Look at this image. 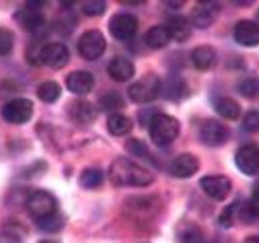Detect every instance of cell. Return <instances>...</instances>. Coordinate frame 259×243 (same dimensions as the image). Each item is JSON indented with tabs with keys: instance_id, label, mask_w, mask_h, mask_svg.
Returning <instances> with one entry per match:
<instances>
[{
	"instance_id": "6da1fadb",
	"label": "cell",
	"mask_w": 259,
	"mask_h": 243,
	"mask_svg": "<svg viewBox=\"0 0 259 243\" xmlns=\"http://www.w3.org/2000/svg\"><path fill=\"white\" fill-rule=\"evenodd\" d=\"M107 178L113 186H119V188H146L154 182L152 171H148L146 167L130 161V159H123V157L115 159L109 165Z\"/></svg>"
},
{
	"instance_id": "7a4b0ae2",
	"label": "cell",
	"mask_w": 259,
	"mask_h": 243,
	"mask_svg": "<svg viewBox=\"0 0 259 243\" xmlns=\"http://www.w3.org/2000/svg\"><path fill=\"white\" fill-rule=\"evenodd\" d=\"M148 134L156 147H167L179 136V122L167 114H152L148 120Z\"/></svg>"
},
{
	"instance_id": "3957f363",
	"label": "cell",
	"mask_w": 259,
	"mask_h": 243,
	"mask_svg": "<svg viewBox=\"0 0 259 243\" xmlns=\"http://www.w3.org/2000/svg\"><path fill=\"white\" fill-rule=\"evenodd\" d=\"M27 213L31 219H35L39 223L58 213V200L48 190H35L27 198Z\"/></svg>"
},
{
	"instance_id": "277c9868",
	"label": "cell",
	"mask_w": 259,
	"mask_h": 243,
	"mask_svg": "<svg viewBox=\"0 0 259 243\" xmlns=\"http://www.w3.org/2000/svg\"><path fill=\"white\" fill-rule=\"evenodd\" d=\"M160 87H163V83L156 75H144L140 81L130 85L127 97L134 103H150L160 95Z\"/></svg>"
},
{
	"instance_id": "5b68a950",
	"label": "cell",
	"mask_w": 259,
	"mask_h": 243,
	"mask_svg": "<svg viewBox=\"0 0 259 243\" xmlns=\"http://www.w3.org/2000/svg\"><path fill=\"white\" fill-rule=\"evenodd\" d=\"M41 3H27L19 13H17V21L19 25L29 31V33H33V36H39V33L44 31L46 27V17L41 13Z\"/></svg>"
},
{
	"instance_id": "8992f818",
	"label": "cell",
	"mask_w": 259,
	"mask_h": 243,
	"mask_svg": "<svg viewBox=\"0 0 259 243\" xmlns=\"http://www.w3.org/2000/svg\"><path fill=\"white\" fill-rule=\"evenodd\" d=\"M105 52V38L101 31L97 29H91V31H84L80 40H78V54L84 58V60H97L101 58Z\"/></svg>"
},
{
	"instance_id": "52a82bcc",
	"label": "cell",
	"mask_w": 259,
	"mask_h": 243,
	"mask_svg": "<svg viewBox=\"0 0 259 243\" xmlns=\"http://www.w3.org/2000/svg\"><path fill=\"white\" fill-rule=\"evenodd\" d=\"M136 31H138V19L130 13H117L109 21V33L119 42L132 40L136 36Z\"/></svg>"
},
{
	"instance_id": "ba28073f",
	"label": "cell",
	"mask_w": 259,
	"mask_h": 243,
	"mask_svg": "<svg viewBox=\"0 0 259 243\" xmlns=\"http://www.w3.org/2000/svg\"><path fill=\"white\" fill-rule=\"evenodd\" d=\"M33 116V103L25 97H19V99H13L9 101L7 106L3 108V118L9 122V124H25L31 120Z\"/></svg>"
},
{
	"instance_id": "9c48e42d",
	"label": "cell",
	"mask_w": 259,
	"mask_h": 243,
	"mask_svg": "<svg viewBox=\"0 0 259 243\" xmlns=\"http://www.w3.org/2000/svg\"><path fill=\"white\" fill-rule=\"evenodd\" d=\"M200 138L208 147H222L229 141V128L218 120H204L200 126Z\"/></svg>"
},
{
	"instance_id": "30bf717a",
	"label": "cell",
	"mask_w": 259,
	"mask_h": 243,
	"mask_svg": "<svg viewBox=\"0 0 259 243\" xmlns=\"http://www.w3.org/2000/svg\"><path fill=\"white\" fill-rule=\"evenodd\" d=\"M70 60L68 48L64 44H44L41 54H39V64H46L50 68H64Z\"/></svg>"
},
{
	"instance_id": "8fae6325",
	"label": "cell",
	"mask_w": 259,
	"mask_h": 243,
	"mask_svg": "<svg viewBox=\"0 0 259 243\" xmlns=\"http://www.w3.org/2000/svg\"><path fill=\"white\" fill-rule=\"evenodd\" d=\"M235 163L239 171H243L245 176H257L259 173V149L255 145H245L237 151Z\"/></svg>"
},
{
	"instance_id": "7c38bea8",
	"label": "cell",
	"mask_w": 259,
	"mask_h": 243,
	"mask_svg": "<svg viewBox=\"0 0 259 243\" xmlns=\"http://www.w3.org/2000/svg\"><path fill=\"white\" fill-rule=\"evenodd\" d=\"M200 186H202L204 194L212 200H224L231 194V188H233L231 180L224 176H206V178H202Z\"/></svg>"
},
{
	"instance_id": "4fadbf2b",
	"label": "cell",
	"mask_w": 259,
	"mask_h": 243,
	"mask_svg": "<svg viewBox=\"0 0 259 243\" xmlns=\"http://www.w3.org/2000/svg\"><path fill=\"white\" fill-rule=\"evenodd\" d=\"M200 169V161L196 155H189V153H183L179 157L173 159L169 171H171V176L177 178V180H185V178H191V176H196Z\"/></svg>"
},
{
	"instance_id": "5bb4252c",
	"label": "cell",
	"mask_w": 259,
	"mask_h": 243,
	"mask_svg": "<svg viewBox=\"0 0 259 243\" xmlns=\"http://www.w3.org/2000/svg\"><path fill=\"white\" fill-rule=\"evenodd\" d=\"M235 42L245 46V48H253V46H259V25L255 21H249V19H243L235 25Z\"/></svg>"
},
{
	"instance_id": "9a60e30c",
	"label": "cell",
	"mask_w": 259,
	"mask_h": 243,
	"mask_svg": "<svg viewBox=\"0 0 259 243\" xmlns=\"http://www.w3.org/2000/svg\"><path fill=\"white\" fill-rule=\"evenodd\" d=\"M218 11H220L218 3H198L196 7H193L191 21H193V25L200 27V29H208L216 21Z\"/></svg>"
},
{
	"instance_id": "2e32d148",
	"label": "cell",
	"mask_w": 259,
	"mask_h": 243,
	"mask_svg": "<svg viewBox=\"0 0 259 243\" xmlns=\"http://www.w3.org/2000/svg\"><path fill=\"white\" fill-rule=\"evenodd\" d=\"M66 87L74 95H87L95 87V77L91 73H87V71H76V73L66 77Z\"/></svg>"
},
{
	"instance_id": "e0dca14e",
	"label": "cell",
	"mask_w": 259,
	"mask_h": 243,
	"mask_svg": "<svg viewBox=\"0 0 259 243\" xmlns=\"http://www.w3.org/2000/svg\"><path fill=\"white\" fill-rule=\"evenodd\" d=\"M107 73H109V77L113 81L125 83V81H130V79L134 77V64H132V60H127L123 56H115L107 64Z\"/></svg>"
},
{
	"instance_id": "ac0fdd59",
	"label": "cell",
	"mask_w": 259,
	"mask_h": 243,
	"mask_svg": "<svg viewBox=\"0 0 259 243\" xmlns=\"http://www.w3.org/2000/svg\"><path fill=\"white\" fill-rule=\"evenodd\" d=\"M160 93H163L165 99H169V101H181L189 95V87L179 75H171L163 83V87H160Z\"/></svg>"
},
{
	"instance_id": "d6986e66",
	"label": "cell",
	"mask_w": 259,
	"mask_h": 243,
	"mask_svg": "<svg viewBox=\"0 0 259 243\" xmlns=\"http://www.w3.org/2000/svg\"><path fill=\"white\" fill-rule=\"evenodd\" d=\"M167 33H169V40L173 42H187L191 38V25L185 17H171L165 25Z\"/></svg>"
},
{
	"instance_id": "ffe728a7",
	"label": "cell",
	"mask_w": 259,
	"mask_h": 243,
	"mask_svg": "<svg viewBox=\"0 0 259 243\" xmlns=\"http://www.w3.org/2000/svg\"><path fill=\"white\" fill-rule=\"evenodd\" d=\"M216 52L210 46H200L191 52V64L198 68V71H210V68L216 64Z\"/></svg>"
},
{
	"instance_id": "44dd1931",
	"label": "cell",
	"mask_w": 259,
	"mask_h": 243,
	"mask_svg": "<svg viewBox=\"0 0 259 243\" xmlns=\"http://www.w3.org/2000/svg\"><path fill=\"white\" fill-rule=\"evenodd\" d=\"M144 42L150 50H163L171 40H169V33L165 29V25H154L146 31V36H144Z\"/></svg>"
},
{
	"instance_id": "7402d4cb",
	"label": "cell",
	"mask_w": 259,
	"mask_h": 243,
	"mask_svg": "<svg viewBox=\"0 0 259 243\" xmlns=\"http://www.w3.org/2000/svg\"><path fill=\"white\" fill-rule=\"evenodd\" d=\"M214 110L218 112V116H222L224 120H239L241 116V106L235 99L229 97H220L214 101Z\"/></svg>"
},
{
	"instance_id": "603a6c76",
	"label": "cell",
	"mask_w": 259,
	"mask_h": 243,
	"mask_svg": "<svg viewBox=\"0 0 259 243\" xmlns=\"http://www.w3.org/2000/svg\"><path fill=\"white\" fill-rule=\"evenodd\" d=\"M132 128H134L132 120H130L127 116H123V114H111L109 120H107V130L113 136H125V134L132 132Z\"/></svg>"
},
{
	"instance_id": "cb8c5ba5",
	"label": "cell",
	"mask_w": 259,
	"mask_h": 243,
	"mask_svg": "<svg viewBox=\"0 0 259 243\" xmlns=\"http://www.w3.org/2000/svg\"><path fill=\"white\" fill-rule=\"evenodd\" d=\"M70 114L80 124H91L97 118V110L93 108V103H89V101H76V103H72V106H70Z\"/></svg>"
},
{
	"instance_id": "d4e9b609",
	"label": "cell",
	"mask_w": 259,
	"mask_h": 243,
	"mask_svg": "<svg viewBox=\"0 0 259 243\" xmlns=\"http://www.w3.org/2000/svg\"><path fill=\"white\" fill-rule=\"evenodd\" d=\"M103 180H105L103 171H101V169H95V167L84 169V171L80 173V178H78L80 186H82V188H87V190H95V188H99V186L103 184Z\"/></svg>"
},
{
	"instance_id": "484cf974",
	"label": "cell",
	"mask_w": 259,
	"mask_h": 243,
	"mask_svg": "<svg viewBox=\"0 0 259 243\" xmlns=\"http://www.w3.org/2000/svg\"><path fill=\"white\" fill-rule=\"evenodd\" d=\"M237 89H239V93H241L243 97H247V99H257V97H259V77H255V75L243 77V79L239 81Z\"/></svg>"
},
{
	"instance_id": "4316f807",
	"label": "cell",
	"mask_w": 259,
	"mask_h": 243,
	"mask_svg": "<svg viewBox=\"0 0 259 243\" xmlns=\"http://www.w3.org/2000/svg\"><path fill=\"white\" fill-rule=\"evenodd\" d=\"M60 95H62V87L58 83H54V81H46V83H41L37 87V97L44 103H54V101L60 99Z\"/></svg>"
},
{
	"instance_id": "83f0119b",
	"label": "cell",
	"mask_w": 259,
	"mask_h": 243,
	"mask_svg": "<svg viewBox=\"0 0 259 243\" xmlns=\"http://www.w3.org/2000/svg\"><path fill=\"white\" fill-rule=\"evenodd\" d=\"M239 206H241V202L237 200V202H233V204H229L222 211V215L218 217V223H220V227H224V229H229V227H233L237 221H239Z\"/></svg>"
},
{
	"instance_id": "f1b7e54d",
	"label": "cell",
	"mask_w": 259,
	"mask_h": 243,
	"mask_svg": "<svg viewBox=\"0 0 259 243\" xmlns=\"http://www.w3.org/2000/svg\"><path fill=\"white\" fill-rule=\"evenodd\" d=\"M239 219L245 221V223H253L259 219V204L255 200H249V202H241L239 206Z\"/></svg>"
},
{
	"instance_id": "f546056e",
	"label": "cell",
	"mask_w": 259,
	"mask_h": 243,
	"mask_svg": "<svg viewBox=\"0 0 259 243\" xmlns=\"http://www.w3.org/2000/svg\"><path fill=\"white\" fill-rule=\"evenodd\" d=\"M121 108H123V97L119 93L111 91V93H107V95L101 97V110H105V112H117Z\"/></svg>"
},
{
	"instance_id": "4dcf8cb0",
	"label": "cell",
	"mask_w": 259,
	"mask_h": 243,
	"mask_svg": "<svg viewBox=\"0 0 259 243\" xmlns=\"http://www.w3.org/2000/svg\"><path fill=\"white\" fill-rule=\"evenodd\" d=\"M179 239L183 243H204V233L196 225H187L185 229H181Z\"/></svg>"
},
{
	"instance_id": "1f68e13d",
	"label": "cell",
	"mask_w": 259,
	"mask_h": 243,
	"mask_svg": "<svg viewBox=\"0 0 259 243\" xmlns=\"http://www.w3.org/2000/svg\"><path fill=\"white\" fill-rule=\"evenodd\" d=\"M37 225H39V229H41V231H46V233H56V231H60V229L64 227V219L56 213V215H52V217H48V219L39 221Z\"/></svg>"
},
{
	"instance_id": "d6a6232c",
	"label": "cell",
	"mask_w": 259,
	"mask_h": 243,
	"mask_svg": "<svg viewBox=\"0 0 259 243\" xmlns=\"http://www.w3.org/2000/svg\"><path fill=\"white\" fill-rule=\"evenodd\" d=\"M15 46V36L9 29H0V56H9Z\"/></svg>"
},
{
	"instance_id": "836d02e7",
	"label": "cell",
	"mask_w": 259,
	"mask_h": 243,
	"mask_svg": "<svg viewBox=\"0 0 259 243\" xmlns=\"http://www.w3.org/2000/svg\"><path fill=\"white\" fill-rule=\"evenodd\" d=\"M107 11V3L103 0H91V3H82V13L89 17H99Z\"/></svg>"
},
{
	"instance_id": "e575fe53",
	"label": "cell",
	"mask_w": 259,
	"mask_h": 243,
	"mask_svg": "<svg viewBox=\"0 0 259 243\" xmlns=\"http://www.w3.org/2000/svg\"><path fill=\"white\" fill-rule=\"evenodd\" d=\"M0 243H23V235L21 231H17V227L7 225L0 231Z\"/></svg>"
},
{
	"instance_id": "d590c367",
	"label": "cell",
	"mask_w": 259,
	"mask_h": 243,
	"mask_svg": "<svg viewBox=\"0 0 259 243\" xmlns=\"http://www.w3.org/2000/svg\"><path fill=\"white\" fill-rule=\"evenodd\" d=\"M243 130L245 132H251V134L259 132V112L251 110V112L245 114V118H243Z\"/></svg>"
},
{
	"instance_id": "8d00e7d4",
	"label": "cell",
	"mask_w": 259,
	"mask_h": 243,
	"mask_svg": "<svg viewBox=\"0 0 259 243\" xmlns=\"http://www.w3.org/2000/svg\"><path fill=\"white\" fill-rule=\"evenodd\" d=\"M127 151L132 155H136V157H148V149H146V145L142 141H130L127 143Z\"/></svg>"
},
{
	"instance_id": "74e56055",
	"label": "cell",
	"mask_w": 259,
	"mask_h": 243,
	"mask_svg": "<svg viewBox=\"0 0 259 243\" xmlns=\"http://www.w3.org/2000/svg\"><path fill=\"white\" fill-rule=\"evenodd\" d=\"M251 200H255V202L259 204V182L253 186V198H251Z\"/></svg>"
},
{
	"instance_id": "f35d334b",
	"label": "cell",
	"mask_w": 259,
	"mask_h": 243,
	"mask_svg": "<svg viewBox=\"0 0 259 243\" xmlns=\"http://www.w3.org/2000/svg\"><path fill=\"white\" fill-rule=\"evenodd\" d=\"M245 243H259V237H257V235H249V237L245 239Z\"/></svg>"
},
{
	"instance_id": "ab89813d",
	"label": "cell",
	"mask_w": 259,
	"mask_h": 243,
	"mask_svg": "<svg viewBox=\"0 0 259 243\" xmlns=\"http://www.w3.org/2000/svg\"><path fill=\"white\" fill-rule=\"evenodd\" d=\"M39 243H56V241H50V239H46V241H39Z\"/></svg>"
},
{
	"instance_id": "60d3db41",
	"label": "cell",
	"mask_w": 259,
	"mask_h": 243,
	"mask_svg": "<svg viewBox=\"0 0 259 243\" xmlns=\"http://www.w3.org/2000/svg\"><path fill=\"white\" fill-rule=\"evenodd\" d=\"M255 23H257V25H259V17H257V21H255Z\"/></svg>"
}]
</instances>
